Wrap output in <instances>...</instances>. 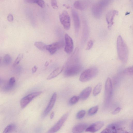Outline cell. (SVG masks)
Here are the masks:
<instances>
[{"instance_id":"cell-36","label":"cell","mask_w":133,"mask_h":133,"mask_svg":"<svg viewBox=\"0 0 133 133\" xmlns=\"http://www.w3.org/2000/svg\"><path fill=\"white\" fill-rule=\"evenodd\" d=\"M121 108L119 107H118L116 108L112 112V114L115 115L121 111Z\"/></svg>"},{"instance_id":"cell-21","label":"cell","mask_w":133,"mask_h":133,"mask_svg":"<svg viewBox=\"0 0 133 133\" xmlns=\"http://www.w3.org/2000/svg\"><path fill=\"white\" fill-rule=\"evenodd\" d=\"M102 84L101 83L98 84L95 87L93 91V95L95 96L98 95L100 93L102 88Z\"/></svg>"},{"instance_id":"cell-3","label":"cell","mask_w":133,"mask_h":133,"mask_svg":"<svg viewBox=\"0 0 133 133\" xmlns=\"http://www.w3.org/2000/svg\"><path fill=\"white\" fill-rule=\"evenodd\" d=\"M64 76L69 77L76 75L81 71L82 66L80 63L66 66L64 68Z\"/></svg>"},{"instance_id":"cell-7","label":"cell","mask_w":133,"mask_h":133,"mask_svg":"<svg viewBox=\"0 0 133 133\" xmlns=\"http://www.w3.org/2000/svg\"><path fill=\"white\" fill-rule=\"evenodd\" d=\"M125 131L118 124H112L109 125L101 133H126Z\"/></svg>"},{"instance_id":"cell-29","label":"cell","mask_w":133,"mask_h":133,"mask_svg":"<svg viewBox=\"0 0 133 133\" xmlns=\"http://www.w3.org/2000/svg\"><path fill=\"white\" fill-rule=\"evenodd\" d=\"M23 55L22 54H19L17 57L13 64V66H16L20 62L23 58Z\"/></svg>"},{"instance_id":"cell-32","label":"cell","mask_w":133,"mask_h":133,"mask_svg":"<svg viewBox=\"0 0 133 133\" xmlns=\"http://www.w3.org/2000/svg\"><path fill=\"white\" fill-rule=\"evenodd\" d=\"M51 6L52 8L55 9H58L57 0H50Z\"/></svg>"},{"instance_id":"cell-22","label":"cell","mask_w":133,"mask_h":133,"mask_svg":"<svg viewBox=\"0 0 133 133\" xmlns=\"http://www.w3.org/2000/svg\"><path fill=\"white\" fill-rule=\"evenodd\" d=\"M35 46L38 49L42 50H46L47 45L41 42H37L34 43Z\"/></svg>"},{"instance_id":"cell-33","label":"cell","mask_w":133,"mask_h":133,"mask_svg":"<svg viewBox=\"0 0 133 133\" xmlns=\"http://www.w3.org/2000/svg\"><path fill=\"white\" fill-rule=\"evenodd\" d=\"M94 45V42L91 40H90L88 42L86 50H89Z\"/></svg>"},{"instance_id":"cell-38","label":"cell","mask_w":133,"mask_h":133,"mask_svg":"<svg viewBox=\"0 0 133 133\" xmlns=\"http://www.w3.org/2000/svg\"><path fill=\"white\" fill-rule=\"evenodd\" d=\"M37 69V68L36 66H35L32 68V71L33 73H35Z\"/></svg>"},{"instance_id":"cell-31","label":"cell","mask_w":133,"mask_h":133,"mask_svg":"<svg viewBox=\"0 0 133 133\" xmlns=\"http://www.w3.org/2000/svg\"><path fill=\"white\" fill-rule=\"evenodd\" d=\"M12 60L9 54L5 55L4 58V62L6 64L10 63Z\"/></svg>"},{"instance_id":"cell-12","label":"cell","mask_w":133,"mask_h":133,"mask_svg":"<svg viewBox=\"0 0 133 133\" xmlns=\"http://www.w3.org/2000/svg\"><path fill=\"white\" fill-rule=\"evenodd\" d=\"M72 14L74 26L75 34H78L80 27V20L77 12L73 9L72 10Z\"/></svg>"},{"instance_id":"cell-37","label":"cell","mask_w":133,"mask_h":133,"mask_svg":"<svg viewBox=\"0 0 133 133\" xmlns=\"http://www.w3.org/2000/svg\"><path fill=\"white\" fill-rule=\"evenodd\" d=\"M7 20L8 21L12 22L14 20L13 16L11 14H9L7 17Z\"/></svg>"},{"instance_id":"cell-39","label":"cell","mask_w":133,"mask_h":133,"mask_svg":"<svg viewBox=\"0 0 133 133\" xmlns=\"http://www.w3.org/2000/svg\"><path fill=\"white\" fill-rule=\"evenodd\" d=\"M55 113L54 112H52L50 116V119H52L54 118L55 116Z\"/></svg>"},{"instance_id":"cell-5","label":"cell","mask_w":133,"mask_h":133,"mask_svg":"<svg viewBox=\"0 0 133 133\" xmlns=\"http://www.w3.org/2000/svg\"><path fill=\"white\" fill-rule=\"evenodd\" d=\"M42 93V91L34 92L24 97L20 102L21 108L22 109L25 108L34 98L41 95Z\"/></svg>"},{"instance_id":"cell-2","label":"cell","mask_w":133,"mask_h":133,"mask_svg":"<svg viewBox=\"0 0 133 133\" xmlns=\"http://www.w3.org/2000/svg\"><path fill=\"white\" fill-rule=\"evenodd\" d=\"M98 72V70L96 67L86 69L81 75L79 78V81L83 83L87 82L95 77Z\"/></svg>"},{"instance_id":"cell-8","label":"cell","mask_w":133,"mask_h":133,"mask_svg":"<svg viewBox=\"0 0 133 133\" xmlns=\"http://www.w3.org/2000/svg\"><path fill=\"white\" fill-rule=\"evenodd\" d=\"M69 114V113H67L63 115L58 122L48 131V132L55 133L58 131L67 119Z\"/></svg>"},{"instance_id":"cell-10","label":"cell","mask_w":133,"mask_h":133,"mask_svg":"<svg viewBox=\"0 0 133 133\" xmlns=\"http://www.w3.org/2000/svg\"><path fill=\"white\" fill-rule=\"evenodd\" d=\"M113 89L112 81L110 78H108L105 85V97L106 100H109L112 97Z\"/></svg>"},{"instance_id":"cell-34","label":"cell","mask_w":133,"mask_h":133,"mask_svg":"<svg viewBox=\"0 0 133 133\" xmlns=\"http://www.w3.org/2000/svg\"><path fill=\"white\" fill-rule=\"evenodd\" d=\"M37 4L43 8H44L45 6V2L43 0H38Z\"/></svg>"},{"instance_id":"cell-16","label":"cell","mask_w":133,"mask_h":133,"mask_svg":"<svg viewBox=\"0 0 133 133\" xmlns=\"http://www.w3.org/2000/svg\"><path fill=\"white\" fill-rule=\"evenodd\" d=\"M88 3L86 0H77L74 4V6L76 9L81 10H84L87 7Z\"/></svg>"},{"instance_id":"cell-25","label":"cell","mask_w":133,"mask_h":133,"mask_svg":"<svg viewBox=\"0 0 133 133\" xmlns=\"http://www.w3.org/2000/svg\"><path fill=\"white\" fill-rule=\"evenodd\" d=\"M99 109L98 105L95 106L90 109L88 111V114L89 116H92L95 114L97 112Z\"/></svg>"},{"instance_id":"cell-9","label":"cell","mask_w":133,"mask_h":133,"mask_svg":"<svg viewBox=\"0 0 133 133\" xmlns=\"http://www.w3.org/2000/svg\"><path fill=\"white\" fill-rule=\"evenodd\" d=\"M65 46L64 51L66 54H71L73 51L74 44L72 38L68 34L65 35Z\"/></svg>"},{"instance_id":"cell-40","label":"cell","mask_w":133,"mask_h":133,"mask_svg":"<svg viewBox=\"0 0 133 133\" xmlns=\"http://www.w3.org/2000/svg\"><path fill=\"white\" fill-rule=\"evenodd\" d=\"M49 64V63L48 62H47L45 64V66H47Z\"/></svg>"},{"instance_id":"cell-26","label":"cell","mask_w":133,"mask_h":133,"mask_svg":"<svg viewBox=\"0 0 133 133\" xmlns=\"http://www.w3.org/2000/svg\"><path fill=\"white\" fill-rule=\"evenodd\" d=\"M111 1V0H100L98 3L104 8L109 5Z\"/></svg>"},{"instance_id":"cell-15","label":"cell","mask_w":133,"mask_h":133,"mask_svg":"<svg viewBox=\"0 0 133 133\" xmlns=\"http://www.w3.org/2000/svg\"><path fill=\"white\" fill-rule=\"evenodd\" d=\"M103 122L99 121L92 124L87 127L86 131L88 132H95L100 130L104 126Z\"/></svg>"},{"instance_id":"cell-6","label":"cell","mask_w":133,"mask_h":133,"mask_svg":"<svg viewBox=\"0 0 133 133\" xmlns=\"http://www.w3.org/2000/svg\"><path fill=\"white\" fill-rule=\"evenodd\" d=\"M63 41H60L47 45L46 50H48L51 55H54L59 49L62 48L64 45Z\"/></svg>"},{"instance_id":"cell-13","label":"cell","mask_w":133,"mask_h":133,"mask_svg":"<svg viewBox=\"0 0 133 133\" xmlns=\"http://www.w3.org/2000/svg\"><path fill=\"white\" fill-rule=\"evenodd\" d=\"M57 97V93L55 92L53 94L49 104L43 112V117H45L50 112L53 108L54 107L56 101Z\"/></svg>"},{"instance_id":"cell-28","label":"cell","mask_w":133,"mask_h":133,"mask_svg":"<svg viewBox=\"0 0 133 133\" xmlns=\"http://www.w3.org/2000/svg\"><path fill=\"white\" fill-rule=\"evenodd\" d=\"M79 99V96H74L72 97L70 99L69 103L71 105H74L78 101Z\"/></svg>"},{"instance_id":"cell-14","label":"cell","mask_w":133,"mask_h":133,"mask_svg":"<svg viewBox=\"0 0 133 133\" xmlns=\"http://www.w3.org/2000/svg\"><path fill=\"white\" fill-rule=\"evenodd\" d=\"M118 11L116 10H112L108 12L106 17V20L109 29L111 28L114 24L115 16L118 15Z\"/></svg>"},{"instance_id":"cell-30","label":"cell","mask_w":133,"mask_h":133,"mask_svg":"<svg viewBox=\"0 0 133 133\" xmlns=\"http://www.w3.org/2000/svg\"><path fill=\"white\" fill-rule=\"evenodd\" d=\"M86 111L84 110H82L79 111L76 115V118L78 119H81L83 118L85 116Z\"/></svg>"},{"instance_id":"cell-19","label":"cell","mask_w":133,"mask_h":133,"mask_svg":"<svg viewBox=\"0 0 133 133\" xmlns=\"http://www.w3.org/2000/svg\"><path fill=\"white\" fill-rule=\"evenodd\" d=\"M63 66L58 68L51 73L48 76L47 79L49 80L54 78L59 75L63 70Z\"/></svg>"},{"instance_id":"cell-17","label":"cell","mask_w":133,"mask_h":133,"mask_svg":"<svg viewBox=\"0 0 133 133\" xmlns=\"http://www.w3.org/2000/svg\"><path fill=\"white\" fill-rule=\"evenodd\" d=\"M83 26L82 42L83 44H85L88 40L89 35L88 25L87 21L85 20L83 21Z\"/></svg>"},{"instance_id":"cell-27","label":"cell","mask_w":133,"mask_h":133,"mask_svg":"<svg viewBox=\"0 0 133 133\" xmlns=\"http://www.w3.org/2000/svg\"><path fill=\"white\" fill-rule=\"evenodd\" d=\"M123 73L126 75H132L133 73V66H129L126 68L124 71Z\"/></svg>"},{"instance_id":"cell-24","label":"cell","mask_w":133,"mask_h":133,"mask_svg":"<svg viewBox=\"0 0 133 133\" xmlns=\"http://www.w3.org/2000/svg\"><path fill=\"white\" fill-rule=\"evenodd\" d=\"M16 127V126L15 124H10L6 128L3 132V133L10 132L14 130L15 128Z\"/></svg>"},{"instance_id":"cell-4","label":"cell","mask_w":133,"mask_h":133,"mask_svg":"<svg viewBox=\"0 0 133 133\" xmlns=\"http://www.w3.org/2000/svg\"><path fill=\"white\" fill-rule=\"evenodd\" d=\"M60 20L63 28L66 30L70 29L71 24V19L68 12L63 11L59 16Z\"/></svg>"},{"instance_id":"cell-1","label":"cell","mask_w":133,"mask_h":133,"mask_svg":"<svg viewBox=\"0 0 133 133\" xmlns=\"http://www.w3.org/2000/svg\"><path fill=\"white\" fill-rule=\"evenodd\" d=\"M117 48L119 59L122 62H126L128 58V49L126 44L121 35L119 36L117 38Z\"/></svg>"},{"instance_id":"cell-41","label":"cell","mask_w":133,"mask_h":133,"mask_svg":"<svg viewBox=\"0 0 133 133\" xmlns=\"http://www.w3.org/2000/svg\"><path fill=\"white\" fill-rule=\"evenodd\" d=\"M2 58L1 57H0V64H1L2 60Z\"/></svg>"},{"instance_id":"cell-20","label":"cell","mask_w":133,"mask_h":133,"mask_svg":"<svg viewBox=\"0 0 133 133\" xmlns=\"http://www.w3.org/2000/svg\"><path fill=\"white\" fill-rule=\"evenodd\" d=\"M91 90V88L90 87H88L85 88L81 93L79 96V98L83 100L87 99L90 95Z\"/></svg>"},{"instance_id":"cell-11","label":"cell","mask_w":133,"mask_h":133,"mask_svg":"<svg viewBox=\"0 0 133 133\" xmlns=\"http://www.w3.org/2000/svg\"><path fill=\"white\" fill-rule=\"evenodd\" d=\"M104 8L98 3L93 5L91 8V12L93 16L97 19L101 16Z\"/></svg>"},{"instance_id":"cell-35","label":"cell","mask_w":133,"mask_h":133,"mask_svg":"<svg viewBox=\"0 0 133 133\" xmlns=\"http://www.w3.org/2000/svg\"><path fill=\"white\" fill-rule=\"evenodd\" d=\"M38 0H24L25 3L30 4H37Z\"/></svg>"},{"instance_id":"cell-18","label":"cell","mask_w":133,"mask_h":133,"mask_svg":"<svg viewBox=\"0 0 133 133\" xmlns=\"http://www.w3.org/2000/svg\"><path fill=\"white\" fill-rule=\"evenodd\" d=\"M87 125L86 123L79 124L75 126L72 129L73 133H81L86 130L87 127Z\"/></svg>"},{"instance_id":"cell-23","label":"cell","mask_w":133,"mask_h":133,"mask_svg":"<svg viewBox=\"0 0 133 133\" xmlns=\"http://www.w3.org/2000/svg\"><path fill=\"white\" fill-rule=\"evenodd\" d=\"M16 81V79L14 77H11L9 80L8 84L6 88L7 89H10L14 86Z\"/></svg>"}]
</instances>
